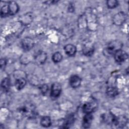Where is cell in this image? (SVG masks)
Returning a JSON list of instances; mask_svg holds the SVG:
<instances>
[{"label": "cell", "instance_id": "cell-1", "mask_svg": "<svg viewBox=\"0 0 129 129\" xmlns=\"http://www.w3.org/2000/svg\"><path fill=\"white\" fill-rule=\"evenodd\" d=\"M122 46V44L120 41L113 40L108 43L105 51L109 55L114 54L117 51L121 49Z\"/></svg>", "mask_w": 129, "mask_h": 129}, {"label": "cell", "instance_id": "cell-2", "mask_svg": "<svg viewBox=\"0 0 129 129\" xmlns=\"http://www.w3.org/2000/svg\"><path fill=\"white\" fill-rule=\"evenodd\" d=\"M20 111L24 115L28 117H33L36 115L35 107L34 105L31 103H27L25 104L22 108H21Z\"/></svg>", "mask_w": 129, "mask_h": 129}, {"label": "cell", "instance_id": "cell-3", "mask_svg": "<svg viewBox=\"0 0 129 129\" xmlns=\"http://www.w3.org/2000/svg\"><path fill=\"white\" fill-rule=\"evenodd\" d=\"M97 105V102L95 101L91 100L84 104L83 110L85 113H91L95 109Z\"/></svg>", "mask_w": 129, "mask_h": 129}, {"label": "cell", "instance_id": "cell-4", "mask_svg": "<svg viewBox=\"0 0 129 129\" xmlns=\"http://www.w3.org/2000/svg\"><path fill=\"white\" fill-rule=\"evenodd\" d=\"M127 122V119L125 116L120 115L115 117L113 124L117 128H122L125 126Z\"/></svg>", "mask_w": 129, "mask_h": 129}, {"label": "cell", "instance_id": "cell-5", "mask_svg": "<svg viewBox=\"0 0 129 129\" xmlns=\"http://www.w3.org/2000/svg\"><path fill=\"white\" fill-rule=\"evenodd\" d=\"M113 55L115 60L118 63L123 62L128 57L127 53L121 49L117 51Z\"/></svg>", "mask_w": 129, "mask_h": 129}, {"label": "cell", "instance_id": "cell-6", "mask_svg": "<svg viewBox=\"0 0 129 129\" xmlns=\"http://www.w3.org/2000/svg\"><path fill=\"white\" fill-rule=\"evenodd\" d=\"M61 91V86L58 82L54 83L51 86L50 95L53 98H56L59 96Z\"/></svg>", "mask_w": 129, "mask_h": 129}, {"label": "cell", "instance_id": "cell-7", "mask_svg": "<svg viewBox=\"0 0 129 129\" xmlns=\"http://www.w3.org/2000/svg\"><path fill=\"white\" fill-rule=\"evenodd\" d=\"M34 41L30 37H25L22 40L21 45L25 51L30 50L34 46Z\"/></svg>", "mask_w": 129, "mask_h": 129}, {"label": "cell", "instance_id": "cell-8", "mask_svg": "<svg viewBox=\"0 0 129 129\" xmlns=\"http://www.w3.org/2000/svg\"><path fill=\"white\" fill-rule=\"evenodd\" d=\"M125 21V14L122 12H120L116 14L113 18V23L116 25H122Z\"/></svg>", "mask_w": 129, "mask_h": 129}, {"label": "cell", "instance_id": "cell-9", "mask_svg": "<svg viewBox=\"0 0 129 129\" xmlns=\"http://www.w3.org/2000/svg\"><path fill=\"white\" fill-rule=\"evenodd\" d=\"M34 58L35 60L38 64H43L47 58L46 53L44 51H39L36 53L34 56Z\"/></svg>", "mask_w": 129, "mask_h": 129}, {"label": "cell", "instance_id": "cell-10", "mask_svg": "<svg viewBox=\"0 0 129 129\" xmlns=\"http://www.w3.org/2000/svg\"><path fill=\"white\" fill-rule=\"evenodd\" d=\"M8 5L9 15H14L18 12L19 7L17 3L14 1H11L9 2Z\"/></svg>", "mask_w": 129, "mask_h": 129}, {"label": "cell", "instance_id": "cell-11", "mask_svg": "<svg viewBox=\"0 0 129 129\" xmlns=\"http://www.w3.org/2000/svg\"><path fill=\"white\" fill-rule=\"evenodd\" d=\"M70 84L72 87L76 88L79 87L81 83V78L77 75H73L71 77L69 80Z\"/></svg>", "mask_w": 129, "mask_h": 129}, {"label": "cell", "instance_id": "cell-12", "mask_svg": "<svg viewBox=\"0 0 129 129\" xmlns=\"http://www.w3.org/2000/svg\"><path fill=\"white\" fill-rule=\"evenodd\" d=\"M64 50L66 52V53L70 56H74L76 52L77 49L75 46L73 44H69L66 45L64 47Z\"/></svg>", "mask_w": 129, "mask_h": 129}, {"label": "cell", "instance_id": "cell-13", "mask_svg": "<svg viewBox=\"0 0 129 129\" xmlns=\"http://www.w3.org/2000/svg\"><path fill=\"white\" fill-rule=\"evenodd\" d=\"M93 119V116L91 113H86V115L84 116L83 119L82 125L84 128H88L90 127L92 120Z\"/></svg>", "mask_w": 129, "mask_h": 129}, {"label": "cell", "instance_id": "cell-14", "mask_svg": "<svg viewBox=\"0 0 129 129\" xmlns=\"http://www.w3.org/2000/svg\"><path fill=\"white\" fill-rule=\"evenodd\" d=\"M75 120L74 116L73 114H70L67 116L64 120L62 124V128H69L74 123Z\"/></svg>", "mask_w": 129, "mask_h": 129}, {"label": "cell", "instance_id": "cell-15", "mask_svg": "<svg viewBox=\"0 0 129 129\" xmlns=\"http://www.w3.org/2000/svg\"><path fill=\"white\" fill-rule=\"evenodd\" d=\"M94 52V47L93 46L90 44L87 43L84 45L83 48V52L86 56L91 55Z\"/></svg>", "mask_w": 129, "mask_h": 129}, {"label": "cell", "instance_id": "cell-16", "mask_svg": "<svg viewBox=\"0 0 129 129\" xmlns=\"http://www.w3.org/2000/svg\"><path fill=\"white\" fill-rule=\"evenodd\" d=\"M10 87V80L8 78H4L1 82V88L5 92L9 91Z\"/></svg>", "mask_w": 129, "mask_h": 129}, {"label": "cell", "instance_id": "cell-17", "mask_svg": "<svg viewBox=\"0 0 129 129\" xmlns=\"http://www.w3.org/2000/svg\"><path fill=\"white\" fill-rule=\"evenodd\" d=\"M26 84V81L24 78H20L17 79L15 82L16 88L18 90L22 89Z\"/></svg>", "mask_w": 129, "mask_h": 129}, {"label": "cell", "instance_id": "cell-18", "mask_svg": "<svg viewBox=\"0 0 129 129\" xmlns=\"http://www.w3.org/2000/svg\"><path fill=\"white\" fill-rule=\"evenodd\" d=\"M106 94L109 97H115L118 94V90L117 88L114 87H108L106 89Z\"/></svg>", "mask_w": 129, "mask_h": 129}, {"label": "cell", "instance_id": "cell-19", "mask_svg": "<svg viewBox=\"0 0 129 129\" xmlns=\"http://www.w3.org/2000/svg\"><path fill=\"white\" fill-rule=\"evenodd\" d=\"M40 124L42 126L47 127L49 126L51 124L50 118L49 116H43L41 118L40 120Z\"/></svg>", "mask_w": 129, "mask_h": 129}, {"label": "cell", "instance_id": "cell-20", "mask_svg": "<svg viewBox=\"0 0 129 129\" xmlns=\"http://www.w3.org/2000/svg\"><path fill=\"white\" fill-rule=\"evenodd\" d=\"M62 58V55L59 52H55L52 56V59L53 61L55 63L60 62Z\"/></svg>", "mask_w": 129, "mask_h": 129}, {"label": "cell", "instance_id": "cell-21", "mask_svg": "<svg viewBox=\"0 0 129 129\" xmlns=\"http://www.w3.org/2000/svg\"><path fill=\"white\" fill-rule=\"evenodd\" d=\"M9 15L8 10V5L3 6L1 9V16L2 17H5Z\"/></svg>", "mask_w": 129, "mask_h": 129}, {"label": "cell", "instance_id": "cell-22", "mask_svg": "<svg viewBox=\"0 0 129 129\" xmlns=\"http://www.w3.org/2000/svg\"><path fill=\"white\" fill-rule=\"evenodd\" d=\"M118 5L117 1L115 0H109L107 1V6L110 9H113Z\"/></svg>", "mask_w": 129, "mask_h": 129}, {"label": "cell", "instance_id": "cell-23", "mask_svg": "<svg viewBox=\"0 0 129 129\" xmlns=\"http://www.w3.org/2000/svg\"><path fill=\"white\" fill-rule=\"evenodd\" d=\"M40 90L43 95H45L48 91V87L46 84L42 85L40 87Z\"/></svg>", "mask_w": 129, "mask_h": 129}, {"label": "cell", "instance_id": "cell-24", "mask_svg": "<svg viewBox=\"0 0 129 129\" xmlns=\"http://www.w3.org/2000/svg\"><path fill=\"white\" fill-rule=\"evenodd\" d=\"M7 64V61L5 58H2L0 61V64H1V68L2 69H4Z\"/></svg>", "mask_w": 129, "mask_h": 129}]
</instances>
